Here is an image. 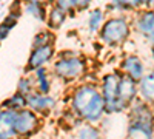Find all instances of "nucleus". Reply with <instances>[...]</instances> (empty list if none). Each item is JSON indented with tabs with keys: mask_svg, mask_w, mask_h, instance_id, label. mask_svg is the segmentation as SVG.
<instances>
[{
	"mask_svg": "<svg viewBox=\"0 0 154 139\" xmlns=\"http://www.w3.org/2000/svg\"><path fill=\"white\" fill-rule=\"evenodd\" d=\"M72 108L77 116L88 122H97L106 111L103 96L97 88L91 85L79 87L74 91Z\"/></svg>",
	"mask_w": 154,
	"mask_h": 139,
	"instance_id": "f257e3e1",
	"label": "nucleus"
},
{
	"mask_svg": "<svg viewBox=\"0 0 154 139\" xmlns=\"http://www.w3.org/2000/svg\"><path fill=\"white\" fill-rule=\"evenodd\" d=\"M128 36H130V27L123 17H112L106 20L100 30V37L109 45L122 43Z\"/></svg>",
	"mask_w": 154,
	"mask_h": 139,
	"instance_id": "f03ea898",
	"label": "nucleus"
},
{
	"mask_svg": "<svg viewBox=\"0 0 154 139\" xmlns=\"http://www.w3.org/2000/svg\"><path fill=\"white\" fill-rule=\"evenodd\" d=\"M102 96L108 113H120L123 107L119 102V79L114 74H108L102 81Z\"/></svg>",
	"mask_w": 154,
	"mask_h": 139,
	"instance_id": "7ed1b4c3",
	"label": "nucleus"
},
{
	"mask_svg": "<svg viewBox=\"0 0 154 139\" xmlns=\"http://www.w3.org/2000/svg\"><path fill=\"white\" fill-rule=\"evenodd\" d=\"M54 73L62 79H75L85 73V62L74 56L60 59L54 65Z\"/></svg>",
	"mask_w": 154,
	"mask_h": 139,
	"instance_id": "20e7f679",
	"label": "nucleus"
},
{
	"mask_svg": "<svg viewBox=\"0 0 154 139\" xmlns=\"http://www.w3.org/2000/svg\"><path fill=\"white\" fill-rule=\"evenodd\" d=\"M37 127H38V119L35 116V113L31 110H22L17 113L12 130L19 136H29L31 133L37 130Z\"/></svg>",
	"mask_w": 154,
	"mask_h": 139,
	"instance_id": "39448f33",
	"label": "nucleus"
},
{
	"mask_svg": "<svg viewBox=\"0 0 154 139\" xmlns=\"http://www.w3.org/2000/svg\"><path fill=\"white\" fill-rule=\"evenodd\" d=\"M137 93V85L136 81H133L130 76H122L119 79V102L123 108H126L133 102V99L136 97Z\"/></svg>",
	"mask_w": 154,
	"mask_h": 139,
	"instance_id": "423d86ee",
	"label": "nucleus"
},
{
	"mask_svg": "<svg viewBox=\"0 0 154 139\" xmlns=\"http://www.w3.org/2000/svg\"><path fill=\"white\" fill-rule=\"evenodd\" d=\"M53 46L48 45V46H40V48H34L32 53L28 59V67L26 70H40L46 62L53 57Z\"/></svg>",
	"mask_w": 154,
	"mask_h": 139,
	"instance_id": "0eeeda50",
	"label": "nucleus"
},
{
	"mask_svg": "<svg viewBox=\"0 0 154 139\" xmlns=\"http://www.w3.org/2000/svg\"><path fill=\"white\" fill-rule=\"evenodd\" d=\"M136 27L139 33H142L148 40L154 42V11L142 12L136 20Z\"/></svg>",
	"mask_w": 154,
	"mask_h": 139,
	"instance_id": "6e6552de",
	"label": "nucleus"
},
{
	"mask_svg": "<svg viewBox=\"0 0 154 139\" xmlns=\"http://www.w3.org/2000/svg\"><path fill=\"white\" fill-rule=\"evenodd\" d=\"M123 71L126 76H130L133 81H142L143 79V64L137 56H130L123 60V65H122Z\"/></svg>",
	"mask_w": 154,
	"mask_h": 139,
	"instance_id": "1a4fd4ad",
	"label": "nucleus"
},
{
	"mask_svg": "<svg viewBox=\"0 0 154 139\" xmlns=\"http://www.w3.org/2000/svg\"><path fill=\"white\" fill-rule=\"evenodd\" d=\"M26 104L28 107L32 110V111H46V110H51L54 107V99L48 97L46 94H42V93H31L28 97H26Z\"/></svg>",
	"mask_w": 154,
	"mask_h": 139,
	"instance_id": "9d476101",
	"label": "nucleus"
},
{
	"mask_svg": "<svg viewBox=\"0 0 154 139\" xmlns=\"http://www.w3.org/2000/svg\"><path fill=\"white\" fill-rule=\"evenodd\" d=\"M131 122H136V124H146V125H152L154 122V116L151 110L142 104V102H137L133 110H131Z\"/></svg>",
	"mask_w": 154,
	"mask_h": 139,
	"instance_id": "9b49d317",
	"label": "nucleus"
},
{
	"mask_svg": "<svg viewBox=\"0 0 154 139\" xmlns=\"http://www.w3.org/2000/svg\"><path fill=\"white\" fill-rule=\"evenodd\" d=\"M128 139H152V125L131 122L128 127Z\"/></svg>",
	"mask_w": 154,
	"mask_h": 139,
	"instance_id": "f8f14e48",
	"label": "nucleus"
},
{
	"mask_svg": "<svg viewBox=\"0 0 154 139\" xmlns=\"http://www.w3.org/2000/svg\"><path fill=\"white\" fill-rule=\"evenodd\" d=\"M139 90L146 102L154 104V71L143 76V79L139 82Z\"/></svg>",
	"mask_w": 154,
	"mask_h": 139,
	"instance_id": "ddd939ff",
	"label": "nucleus"
},
{
	"mask_svg": "<svg viewBox=\"0 0 154 139\" xmlns=\"http://www.w3.org/2000/svg\"><path fill=\"white\" fill-rule=\"evenodd\" d=\"M17 113H19V111L9 110V108H3V110H2V115H0V124H2V130H11V131H14V130H12V127H14Z\"/></svg>",
	"mask_w": 154,
	"mask_h": 139,
	"instance_id": "4468645a",
	"label": "nucleus"
},
{
	"mask_svg": "<svg viewBox=\"0 0 154 139\" xmlns=\"http://www.w3.org/2000/svg\"><path fill=\"white\" fill-rule=\"evenodd\" d=\"M65 19H66V12L62 11L57 6H54L53 9H51V12H49L48 23H49L51 28H60V25L65 22Z\"/></svg>",
	"mask_w": 154,
	"mask_h": 139,
	"instance_id": "2eb2a0df",
	"label": "nucleus"
},
{
	"mask_svg": "<svg viewBox=\"0 0 154 139\" xmlns=\"http://www.w3.org/2000/svg\"><path fill=\"white\" fill-rule=\"evenodd\" d=\"M25 105H28V104H26V97L22 96L20 93H17V94H14L12 97H9V99L6 100V102L3 104V107H5V108L14 110V111H22Z\"/></svg>",
	"mask_w": 154,
	"mask_h": 139,
	"instance_id": "dca6fc26",
	"label": "nucleus"
},
{
	"mask_svg": "<svg viewBox=\"0 0 154 139\" xmlns=\"http://www.w3.org/2000/svg\"><path fill=\"white\" fill-rule=\"evenodd\" d=\"M35 79H37V88L38 91H40L42 94H48L49 91V81H48V76H46V71L45 68H40L35 71Z\"/></svg>",
	"mask_w": 154,
	"mask_h": 139,
	"instance_id": "f3484780",
	"label": "nucleus"
},
{
	"mask_svg": "<svg viewBox=\"0 0 154 139\" xmlns=\"http://www.w3.org/2000/svg\"><path fill=\"white\" fill-rule=\"evenodd\" d=\"M102 20H103V14H102L100 9H93L89 12V17H88V27H89V31L94 33L99 30Z\"/></svg>",
	"mask_w": 154,
	"mask_h": 139,
	"instance_id": "a211bd4d",
	"label": "nucleus"
},
{
	"mask_svg": "<svg viewBox=\"0 0 154 139\" xmlns=\"http://www.w3.org/2000/svg\"><path fill=\"white\" fill-rule=\"evenodd\" d=\"M26 12H29L31 16L37 19H43L45 17V6L40 2H28L26 3Z\"/></svg>",
	"mask_w": 154,
	"mask_h": 139,
	"instance_id": "6ab92c4d",
	"label": "nucleus"
},
{
	"mask_svg": "<svg viewBox=\"0 0 154 139\" xmlns=\"http://www.w3.org/2000/svg\"><path fill=\"white\" fill-rule=\"evenodd\" d=\"M77 137L79 139H100V133L96 127H91V125H86V127H82L77 133Z\"/></svg>",
	"mask_w": 154,
	"mask_h": 139,
	"instance_id": "aec40b11",
	"label": "nucleus"
},
{
	"mask_svg": "<svg viewBox=\"0 0 154 139\" xmlns=\"http://www.w3.org/2000/svg\"><path fill=\"white\" fill-rule=\"evenodd\" d=\"M51 39H53V34L48 33V31H43V33H40V34H37V36H35V40H34V48L48 46Z\"/></svg>",
	"mask_w": 154,
	"mask_h": 139,
	"instance_id": "412c9836",
	"label": "nucleus"
},
{
	"mask_svg": "<svg viewBox=\"0 0 154 139\" xmlns=\"http://www.w3.org/2000/svg\"><path fill=\"white\" fill-rule=\"evenodd\" d=\"M31 90H32V85H31V81L29 79H20L19 81V93L25 97H28L31 94Z\"/></svg>",
	"mask_w": 154,
	"mask_h": 139,
	"instance_id": "4be33fe9",
	"label": "nucleus"
},
{
	"mask_svg": "<svg viewBox=\"0 0 154 139\" xmlns=\"http://www.w3.org/2000/svg\"><path fill=\"white\" fill-rule=\"evenodd\" d=\"M77 3L79 2H75V0H71V2H57V8H60L62 11H65V12H68V11H71V9H74V8H77Z\"/></svg>",
	"mask_w": 154,
	"mask_h": 139,
	"instance_id": "5701e85b",
	"label": "nucleus"
},
{
	"mask_svg": "<svg viewBox=\"0 0 154 139\" xmlns=\"http://www.w3.org/2000/svg\"><path fill=\"white\" fill-rule=\"evenodd\" d=\"M16 22H17V16H16V14H9V16L3 20V25H2V27H5V28L11 30V28L16 25Z\"/></svg>",
	"mask_w": 154,
	"mask_h": 139,
	"instance_id": "b1692460",
	"label": "nucleus"
},
{
	"mask_svg": "<svg viewBox=\"0 0 154 139\" xmlns=\"http://www.w3.org/2000/svg\"><path fill=\"white\" fill-rule=\"evenodd\" d=\"M151 53H152V59H154V45H152V49H151Z\"/></svg>",
	"mask_w": 154,
	"mask_h": 139,
	"instance_id": "393cba45",
	"label": "nucleus"
},
{
	"mask_svg": "<svg viewBox=\"0 0 154 139\" xmlns=\"http://www.w3.org/2000/svg\"><path fill=\"white\" fill-rule=\"evenodd\" d=\"M126 139H128V137H126Z\"/></svg>",
	"mask_w": 154,
	"mask_h": 139,
	"instance_id": "a878e982",
	"label": "nucleus"
}]
</instances>
